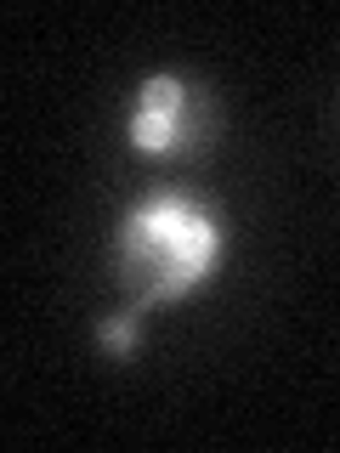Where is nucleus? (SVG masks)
<instances>
[{
	"label": "nucleus",
	"mask_w": 340,
	"mask_h": 453,
	"mask_svg": "<svg viewBox=\"0 0 340 453\" xmlns=\"http://www.w3.org/2000/svg\"><path fill=\"white\" fill-rule=\"evenodd\" d=\"M108 261H113V283L125 289L131 306L142 311L182 306L216 283L227 261V221L198 193L153 188L120 216Z\"/></svg>",
	"instance_id": "nucleus-1"
},
{
	"label": "nucleus",
	"mask_w": 340,
	"mask_h": 453,
	"mask_svg": "<svg viewBox=\"0 0 340 453\" xmlns=\"http://www.w3.org/2000/svg\"><path fill=\"white\" fill-rule=\"evenodd\" d=\"M125 142L142 159H198L216 142V96L205 80L159 68L136 85L125 113Z\"/></svg>",
	"instance_id": "nucleus-2"
},
{
	"label": "nucleus",
	"mask_w": 340,
	"mask_h": 453,
	"mask_svg": "<svg viewBox=\"0 0 340 453\" xmlns=\"http://www.w3.org/2000/svg\"><path fill=\"white\" fill-rule=\"evenodd\" d=\"M136 346H142V306H120L97 323V351L108 363H131Z\"/></svg>",
	"instance_id": "nucleus-3"
}]
</instances>
